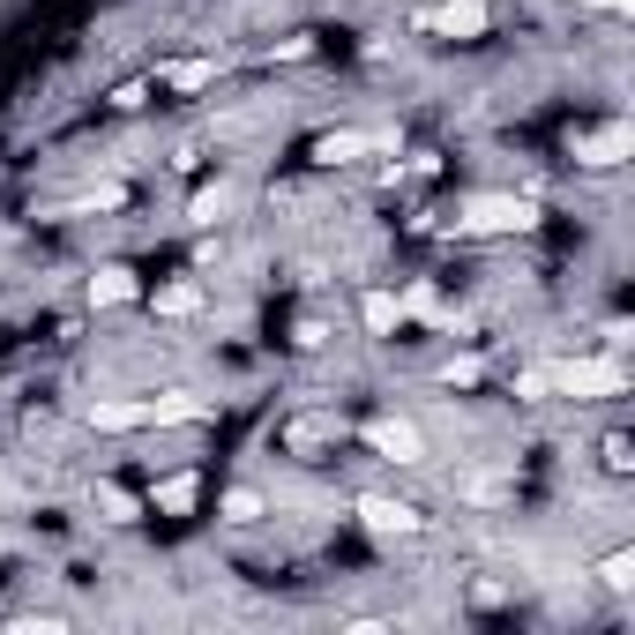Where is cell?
<instances>
[{
  "instance_id": "7a4b0ae2",
  "label": "cell",
  "mask_w": 635,
  "mask_h": 635,
  "mask_svg": "<svg viewBox=\"0 0 635 635\" xmlns=\"http://www.w3.org/2000/svg\"><path fill=\"white\" fill-rule=\"evenodd\" d=\"M90 299H98V307H113V299H135V277H127V269H105V277L90 284Z\"/></svg>"
},
{
  "instance_id": "6da1fadb",
  "label": "cell",
  "mask_w": 635,
  "mask_h": 635,
  "mask_svg": "<svg viewBox=\"0 0 635 635\" xmlns=\"http://www.w3.org/2000/svg\"><path fill=\"white\" fill-rule=\"evenodd\" d=\"M374 449L396 456V464H411V456H419V434H411V426H374Z\"/></svg>"
},
{
  "instance_id": "277c9868",
  "label": "cell",
  "mask_w": 635,
  "mask_h": 635,
  "mask_svg": "<svg viewBox=\"0 0 635 635\" xmlns=\"http://www.w3.org/2000/svg\"><path fill=\"white\" fill-rule=\"evenodd\" d=\"M157 307H165V314H187V307H195V284H172V292H157Z\"/></svg>"
},
{
  "instance_id": "3957f363",
  "label": "cell",
  "mask_w": 635,
  "mask_h": 635,
  "mask_svg": "<svg viewBox=\"0 0 635 635\" xmlns=\"http://www.w3.org/2000/svg\"><path fill=\"white\" fill-rule=\"evenodd\" d=\"M396 314H404V307H396V299H389V292H374V299H367V329H389V322H396Z\"/></svg>"
}]
</instances>
